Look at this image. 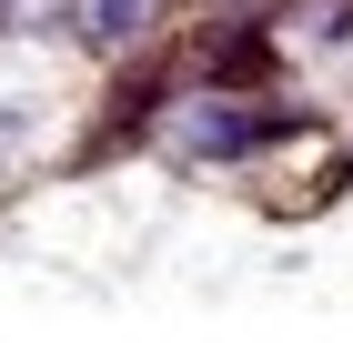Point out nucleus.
<instances>
[{"instance_id":"obj_1","label":"nucleus","mask_w":353,"mask_h":343,"mask_svg":"<svg viewBox=\"0 0 353 343\" xmlns=\"http://www.w3.org/2000/svg\"><path fill=\"white\" fill-rule=\"evenodd\" d=\"M263 132H272V121H263V111H243V101H232V111H192V121H182V152L243 161V152H263Z\"/></svg>"}]
</instances>
